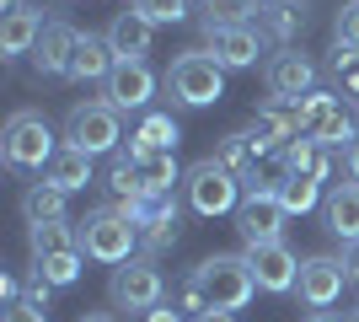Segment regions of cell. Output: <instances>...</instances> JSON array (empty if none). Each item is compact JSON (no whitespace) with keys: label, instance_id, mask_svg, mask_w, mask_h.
I'll return each instance as SVG.
<instances>
[{"label":"cell","instance_id":"obj_1","mask_svg":"<svg viewBox=\"0 0 359 322\" xmlns=\"http://www.w3.org/2000/svg\"><path fill=\"white\" fill-rule=\"evenodd\" d=\"M75 231H81V253H86L91 263H107V269H118V263L140 258V226L129 220V210L123 204H102V210H91L86 220H75Z\"/></svg>","mask_w":359,"mask_h":322},{"label":"cell","instance_id":"obj_2","mask_svg":"<svg viewBox=\"0 0 359 322\" xmlns=\"http://www.w3.org/2000/svg\"><path fill=\"white\" fill-rule=\"evenodd\" d=\"M194 279H198V290L210 295L215 311H241L257 295V279H252L247 253H215V258H204L194 269Z\"/></svg>","mask_w":359,"mask_h":322},{"label":"cell","instance_id":"obj_3","mask_svg":"<svg viewBox=\"0 0 359 322\" xmlns=\"http://www.w3.org/2000/svg\"><path fill=\"white\" fill-rule=\"evenodd\" d=\"M166 92L177 97L182 107H215L225 97V65L215 60L210 48H188L166 70Z\"/></svg>","mask_w":359,"mask_h":322},{"label":"cell","instance_id":"obj_4","mask_svg":"<svg viewBox=\"0 0 359 322\" xmlns=\"http://www.w3.org/2000/svg\"><path fill=\"white\" fill-rule=\"evenodd\" d=\"M118 107L107 102V97H97V102H75L70 113H65V145H75V151L86 156H107L118 151Z\"/></svg>","mask_w":359,"mask_h":322},{"label":"cell","instance_id":"obj_5","mask_svg":"<svg viewBox=\"0 0 359 322\" xmlns=\"http://www.w3.org/2000/svg\"><path fill=\"white\" fill-rule=\"evenodd\" d=\"M182 188H188V204H194V215H231L241 210V177L236 172H225L215 156H204V161H194V167L182 172Z\"/></svg>","mask_w":359,"mask_h":322},{"label":"cell","instance_id":"obj_6","mask_svg":"<svg viewBox=\"0 0 359 322\" xmlns=\"http://www.w3.org/2000/svg\"><path fill=\"white\" fill-rule=\"evenodd\" d=\"M0 145H6V161H11V167H22V172H27V167L43 172L48 161H54V151H60V140H54V129H48V119L38 113V107L11 113V123H6Z\"/></svg>","mask_w":359,"mask_h":322},{"label":"cell","instance_id":"obj_7","mask_svg":"<svg viewBox=\"0 0 359 322\" xmlns=\"http://www.w3.org/2000/svg\"><path fill=\"white\" fill-rule=\"evenodd\" d=\"M107 295H113V307H118V311H156V307H161V269H156V258L140 253V258L118 263Z\"/></svg>","mask_w":359,"mask_h":322},{"label":"cell","instance_id":"obj_8","mask_svg":"<svg viewBox=\"0 0 359 322\" xmlns=\"http://www.w3.org/2000/svg\"><path fill=\"white\" fill-rule=\"evenodd\" d=\"M295 113H300V135H311L316 145H332V151H338V145H354V119H348L344 113V102H338V97H327V92H311L306 97V102H295Z\"/></svg>","mask_w":359,"mask_h":322},{"label":"cell","instance_id":"obj_9","mask_svg":"<svg viewBox=\"0 0 359 322\" xmlns=\"http://www.w3.org/2000/svg\"><path fill=\"white\" fill-rule=\"evenodd\" d=\"M344 279H348L344 258H332V253H316V258H306V263H300L295 295H300V301H306L311 311H327L332 301L344 295Z\"/></svg>","mask_w":359,"mask_h":322},{"label":"cell","instance_id":"obj_10","mask_svg":"<svg viewBox=\"0 0 359 322\" xmlns=\"http://www.w3.org/2000/svg\"><path fill=\"white\" fill-rule=\"evenodd\" d=\"M285 204H279V194L273 188H257V194H247L236 210V231H241V242L257 247V242H279V231H285Z\"/></svg>","mask_w":359,"mask_h":322},{"label":"cell","instance_id":"obj_11","mask_svg":"<svg viewBox=\"0 0 359 322\" xmlns=\"http://www.w3.org/2000/svg\"><path fill=\"white\" fill-rule=\"evenodd\" d=\"M247 263H252L257 290H269V295H290V290H295V279H300V258L290 253L285 242H257V247H247Z\"/></svg>","mask_w":359,"mask_h":322},{"label":"cell","instance_id":"obj_12","mask_svg":"<svg viewBox=\"0 0 359 322\" xmlns=\"http://www.w3.org/2000/svg\"><path fill=\"white\" fill-rule=\"evenodd\" d=\"M263 76H269V92L279 97V102H306V97L316 92V65L306 60V54H295V48H279Z\"/></svg>","mask_w":359,"mask_h":322},{"label":"cell","instance_id":"obj_13","mask_svg":"<svg viewBox=\"0 0 359 322\" xmlns=\"http://www.w3.org/2000/svg\"><path fill=\"white\" fill-rule=\"evenodd\" d=\"M150 92H156V76H150L145 60H118L113 76L102 81V97L118 107V113H140V107L150 102Z\"/></svg>","mask_w":359,"mask_h":322},{"label":"cell","instance_id":"obj_14","mask_svg":"<svg viewBox=\"0 0 359 322\" xmlns=\"http://www.w3.org/2000/svg\"><path fill=\"white\" fill-rule=\"evenodd\" d=\"M204 48L225 70H252L263 54V32L257 27H204Z\"/></svg>","mask_w":359,"mask_h":322},{"label":"cell","instance_id":"obj_15","mask_svg":"<svg viewBox=\"0 0 359 322\" xmlns=\"http://www.w3.org/2000/svg\"><path fill=\"white\" fill-rule=\"evenodd\" d=\"M306 27H311V6L306 0H263V11H257V32L273 38L279 48H290Z\"/></svg>","mask_w":359,"mask_h":322},{"label":"cell","instance_id":"obj_16","mask_svg":"<svg viewBox=\"0 0 359 322\" xmlns=\"http://www.w3.org/2000/svg\"><path fill=\"white\" fill-rule=\"evenodd\" d=\"M43 6H16V11H6V22H0V54L6 60H22V54H32L38 48V38H43Z\"/></svg>","mask_w":359,"mask_h":322},{"label":"cell","instance_id":"obj_17","mask_svg":"<svg viewBox=\"0 0 359 322\" xmlns=\"http://www.w3.org/2000/svg\"><path fill=\"white\" fill-rule=\"evenodd\" d=\"M75 43H81V27H70V22H48L43 38H38V48H32V65H38V76H70Z\"/></svg>","mask_w":359,"mask_h":322},{"label":"cell","instance_id":"obj_18","mask_svg":"<svg viewBox=\"0 0 359 322\" xmlns=\"http://www.w3.org/2000/svg\"><path fill=\"white\" fill-rule=\"evenodd\" d=\"M113 43H107V32H81V43H75V60H70V76L65 81H107L113 76Z\"/></svg>","mask_w":359,"mask_h":322},{"label":"cell","instance_id":"obj_19","mask_svg":"<svg viewBox=\"0 0 359 322\" xmlns=\"http://www.w3.org/2000/svg\"><path fill=\"white\" fill-rule=\"evenodd\" d=\"M150 38H156V27H150L135 6L118 11V16H113V27H107V43H113L118 60H145V54H150Z\"/></svg>","mask_w":359,"mask_h":322},{"label":"cell","instance_id":"obj_20","mask_svg":"<svg viewBox=\"0 0 359 322\" xmlns=\"http://www.w3.org/2000/svg\"><path fill=\"white\" fill-rule=\"evenodd\" d=\"M332 167H338V156H332V145H316L311 135H300L285 145V172H300V177H316V183H327Z\"/></svg>","mask_w":359,"mask_h":322},{"label":"cell","instance_id":"obj_21","mask_svg":"<svg viewBox=\"0 0 359 322\" xmlns=\"http://www.w3.org/2000/svg\"><path fill=\"white\" fill-rule=\"evenodd\" d=\"M322 210H327V231L338 236V242H359V183H338L322 199Z\"/></svg>","mask_w":359,"mask_h":322},{"label":"cell","instance_id":"obj_22","mask_svg":"<svg viewBox=\"0 0 359 322\" xmlns=\"http://www.w3.org/2000/svg\"><path fill=\"white\" fill-rule=\"evenodd\" d=\"M91 161H97V156L75 151V145H60V151H54V161L43 167V183H54L60 194H75V188L91 183Z\"/></svg>","mask_w":359,"mask_h":322},{"label":"cell","instance_id":"obj_23","mask_svg":"<svg viewBox=\"0 0 359 322\" xmlns=\"http://www.w3.org/2000/svg\"><path fill=\"white\" fill-rule=\"evenodd\" d=\"M177 140H182V129H177V119H172V113H145V119H140V129L129 135V156L177 151Z\"/></svg>","mask_w":359,"mask_h":322},{"label":"cell","instance_id":"obj_24","mask_svg":"<svg viewBox=\"0 0 359 322\" xmlns=\"http://www.w3.org/2000/svg\"><path fill=\"white\" fill-rule=\"evenodd\" d=\"M27 247H32V263H38V258H54V253H81V231H75V220L27 226Z\"/></svg>","mask_w":359,"mask_h":322},{"label":"cell","instance_id":"obj_25","mask_svg":"<svg viewBox=\"0 0 359 322\" xmlns=\"http://www.w3.org/2000/svg\"><path fill=\"white\" fill-rule=\"evenodd\" d=\"M135 177H140V194H166V188L177 183V151L135 156Z\"/></svg>","mask_w":359,"mask_h":322},{"label":"cell","instance_id":"obj_26","mask_svg":"<svg viewBox=\"0 0 359 322\" xmlns=\"http://www.w3.org/2000/svg\"><path fill=\"white\" fill-rule=\"evenodd\" d=\"M129 210V220H135L140 231H156V226H177V194L166 188V194H140L135 204H123Z\"/></svg>","mask_w":359,"mask_h":322},{"label":"cell","instance_id":"obj_27","mask_svg":"<svg viewBox=\"0 0 359 322\" xmlns=\"http://www.w3.org/2000/svg\"><path fill=\"white\" fill-rule=\"evenodd\" d=\"M65 199H70V194H60L54 183H32L27 194H22V220H27V226L65 220Z\"/></svg>","mask_w":359,"mask_h":322},{"label":"cell","instance_id":"obj_28","mask_svg":"<svg viewBox=\"0 0 359 322\" xmlns=\"http://www.w3.org/2000/svg\"><path fill=\"white\" fill-rule=\"evenodd\" d=\"M273 194H279L285 215H311L316 204H322V183H316V177H300V172H285V177L273 183Z\"/></svg>","mask_w":359,"mask_h":322},{"label":"cell","instance_id":"obj_29","mask_svg":"<svg viewBox=\"0 0 359 322\" xmlns=\"http://www.w3.org/2000/svg\"><path fill=\"white\" fill-rule=\"evenodd\" d=\"M263 11V0H204L198 27H247V16Z\"/></svg>","mask_w":359,"mask_h":322},{"label":"cell","instance_id":"obj_30","mask_svg":"<svg viewBox=\"0 0 359 322\" xmlns=\"http://www.w3.org/2000/svg\"><path fill=\"white\" fill-rule=\"evenodd\" d=\"M81 258H86V253H54V258L32 263V274H43L54 290H70L75 279H81Z\"/></svg>","mask_w":359,"mask_h":322},{"label":"cell","instance_id":"obj_31","mask_svg":"<svg viewBox=\"0 0 359 322\" xmlns=\"http://www.w3.org/2000/svg\"><path fill=\"white\" fill-rule=\"evenodd\" d=\"M107 194L118 204H135L140 199V177H135V156H113V167H107Z\"/></svg>","mask_w":359,"mask_h":322},{"label":"cell","instance_id":"obj_32","mask_svg":"<svg viewBox=\"0 0 359 322\" xmlns=\"http://www.w3.org/2000/svg\"><path fill=\"white\" fill-rule=\"evenodd\" d=\"M135 11L145 16L150 27H177V22H188V0H135Z\"/></svg>","mask_w":359,"mask_h":322},{"label":"cell","instance_id":"obj_33","mask_svg":"<svg viewBox=\"0 0 359 322\" xmlns=\"http://www.w3.org/2000/svg\"><path fill=\"white\" fill-rule=\"evenodd\" d=\"M332 32H338V43H354L359 48V0H344V6H338Z\"/></svg>","mask_w":359,"mask_h":322},{"label":"cell","instance_id":"obj_34","mask_svg":"<svg viewBox=\"0 0 359 322\" xmlns=\"http://www.w3.org/2000/svg\"><path fill=\"white\" fill-rule=\"evenodd\" d=\"M177 307L182 311H194V317H210V295H204V290H198V279L194 274H188V279H182V290H177Z\"/></svg>","mask_w":359,"mask_h":322},{"label":"cell","instance_id":"obj_35","mask_svg":"<svg viewBox=\"0 0 359 322\" xmlns=\"http://www.w3.org/2000/svg\"><path fill=\"white\" fill-rule=\"evenodd\" d=\"M327 70L348 81V76L359 70V48H354V43H332V48H327Z\"/></svg>","mask_w":359,"mask_h":322},{"label":"cell","instance_id":"obj_36","mask_svg":"<svg viewBox=\"0 0 359 322\" xmlns=\"http://www.w3.org/2000/svg\"><path fill=\"white\" fill-rule=\"evenodd\" d=\"M166 247H177V226H156V231H140V253H145V258H156V253H166Z\"/></svg>","mask_w":359,"mask_h":322},{"label":"cell","instance_id":"obj_37","mask_svg":"<svg viewBox=\"0 0 359 322\" xmlns=\"http://www.w3.org/2000/svg\"><path fill=\"white\" fill-rule=\"evenodd\" d=\"M0 322H48V311H43V307H32V301H11Z\"/></svg>","mask_w":359,"mask_h":322},{"label":"cell","instance_id":"obj_38","mask_svg":"<svg viewBox=\"0 0 359 322\" xmlns=\"http://www.w3.org/2000/svg\"><path fill=\"white\" fill-rule=\"evenodd\" d=\"M48 295H54V285H48L43 274L27 279V290H22V301H32V307H48Z\"/></svg>","mask_w":359,"mask_h":322},{"label":"cell","instance_id":"obj_39","mask_svg":"<svg viewBox=\"0 0 359 322\" xmlns=\"http://www.w3.org/2000/svg\"><path fill=\"white\" fill-rule=\"evenodd\" d=\"M145 322H182V307H166L161 301L156 311H145Z\"/></svg>","mask_w":359,"mask_h":322},{"label":"cell","instance_id":"obj_40","mask_svg":"<svg viewBox=\"0 0 359 322\" xmlns=\"http://www.w3.org/2000/svg\"><path fill=\"white\" fill-rule=\"evenodd\" d=\"M344 167H348V183H359V135H354V145L344 151Z\"/></svg>","mask_w":359,"mask_h":322},{"label":"cell","instance_id":"obj_41","mask_svg":"<svg viewBox=\"0 0 359 322\" xmlns=\"http://www.w3.org/2000/svg\"><path fill=\"white\" fill-rule=\"evenodd\" d=\"M344 269H348V279L359 285V242H348V247H344Z\"/></svg>","mask_w":359,"mask_h":322},{"label":"cell","instance_id":"obj_42","mask_svg":"<svg viewBox=\"0 0 359 322\" xmlns=\"http://www.w3.org/2000/svg\"><path fill=\"white\" fill-rule=\"evenodd\" d=\"M194 322H236V311H210V317H194Z\"/></svg>","mask_w":359,"mask_h":322},{"label":"cell","instance_id":"obj_43","mask_svg":"<svg viewBox=\"0 0 359 322\" xmlns=\"http://www.w3.org/2000/svg\"><path fill=\"white\" fill-rule=\"evenodd\" d=\"M81 322H118V317H113V311H86Z\"/></svg>","mask_w":359,"mask_h":322},{"label":"cell","instance_id":"obj_44","mask_svg":"<svg viewBox=\"0 0 359 322\" xmlns=\"http://www.w3.org/2000/svg\"><path fill=\"white\" fill-rule=\"evenodd\" d=\"M344 86H348V97H354V102H359V70H354V76L344 81Z\"/></svg>","mask_w":359,"mask_h":322},{"label":"cell","instance_id":"obj_45","mask_svg":"<svg viewBox=\"0 0 359 322\" xmlns=\"http://www.w3.org/2000/svg\"><path fill=\"white\" fill-rule=\"evenodd\" d=\"M306 322H344V317H332V311H311Z\"/></svg>","mask_w":359,"mask_h":322},{"label":"cell","instance_id":"obj_46","mask_svg":"<svg viewBox=\"0 0 359 322\" xmlns=\"http://www.w3.org/2000/svg\"><path fill=\"white\" fill-rule=\"evenodd\" d=\"M348 322H359V307H354V317H348Z\"/></svg>","mask_w":359,"mask_h":322},{"label":"cell","instance_id":"obj_47","mask_svg":"<svg viewBox=\"0 0 359 322\" xmlns=\"http://www.w3.org/2000/svg\"><path fill=\"white\" fill-rule=\"evenodd\" d=\"M129 6H135V0H129Z\"/></svg>","mask_w":359,"mask_h":322}]
</instances>
